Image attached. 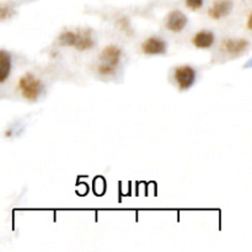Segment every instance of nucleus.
Segmentation results:
<instances>
[{"label": "nucleus", "instance_id": "obj_10", "mask_svg": "<svg viewBox=\"0 0 252 252\" xmlns=\"http://www.w3.org/2000/svg\"><path fill=\"white\" fill-rule=\"evenodd\" d=\"M12 68V58L9 52L0 49V84L7 80Z\"/></svg>", "mask_w": 252, "mask_h": 252}, {"label": "nucleus", "instance_id": "obj_1", "mask_svg": "<svg viewBox=\"0 0 252 252\" xmlns=\"http://www.w3.org/2000/svg\"><path fill=\"white\" fill-rule=\"evenodd\" d=\"M58 42L61 46L73 47L78 51H89L95 46L93 32L88 29L66 30L59 34Z\"/></svg>", "mask_w": 252, "mask_h": 252}, {"label": "nucleus", "instance_id": "obj_6", "mask_svg": "<svg viewBox=\"0 0 252 252\" xmlns=\"http://www.w3.org/2000/svg\"><path fill=\"white\" fill-rule=\"evenodd\" d=\"M249 43L245 38H226L221 42V49L230 56H240L248 51Z\"/></svg>", "mask_w": 252, "mask_h": 252}, {"label": "nucleus", "instance_id": "obj_7", "mask_svg": "<svg viewBox=\"0 0 252 252\" xmlns=\"http://www.w3.org/2000/svg\"><path fill=\"white\" fill-rule=\"evenodd\" d=\"M187 24H189V19H187L186 15L182 11H180V10H174V11H171L167 15L165 26H166L169 31L176 32L177 33V32L184 31Z\"/></svg>", "mask_w": 252, "mask_h": 252}, {"label": "nucleus", "instance_id": "obj_8", "mask_svg": "<svg viewBox=\"0 0 252 252\" xmlns=\"http://www.w3.org/2000/svg\"><path fill=\"white\" fill-rule=\"evenodd\" d=\"M233 6L234 4L231 0H214L213 5L209 7L208 15L212 19L220 20L230 14Z\"/></svg>", "mask_w": 252, "mask_h": 252}, {"label": "nucleus", "instance_id": "obj_5", "mask_svg": "<svg viewBox=\"0 0 252 252\" xmlns=\"http://www.w3.org/2000/svg\"><path fill=\"white\" fill-rule=\"evenodd\" d=\"M142 51L148 56H160L167 51V43L160 37H149L142 43Z\"/></svg>", "mask_w": 252, "mask_h": 252}, {"label": "nucleus", "instance_id": "obj_9", "mask_svg": "<svg viewBox=\"0 0 252 252\" xmlns=\"http://www.w3.org/2000/svg\"><path fill=\"white\" fill-rule=\"evenodd\" d=\"M214 41H216V36H214L213 32L207 31V30H202V31H198L192 38V43L196 48L199 49H207L211 48L214 44Z\"/></svg>", "mask_w": 252, "mask_h": 252}, {"label": "nucleus", "instance_id": "obj_11", "mask_svg": "<svg viewBox=\"0 0 252 252\" xmlns=\"http://www.w3.org/2000/svg\"><path fill=\"white\" fill-rule=\"evenodd\" d=\"M15 14V10L9 4H0V21L10 19Z\"/></svg>", "mask_w": 252, "mask_h": 252}, {"label": "nucleus", "instance_id": "obj_3", "mask_svg": "<svg viewBox=\"0 0 252 252\" xmlns=\"http://www.w3.org/2000/svg\"><path fill=\"white\" fill-rule=\"evenodd\" d=\"M17 88H19L22 97H24L25 100L30 101V102H34V101L38 100L39 96H41L44 91L43 83H42L37 76H34L33 74L31 73L24 74V75L19 79Z\"/></svg>", "mask_w": 252, "mask_h": 252}, {"label": "nucleus", "instance_id": "obj_4", "mask_svg": "<svg viewBox=\"0 0 252 252\" xmlns=\"http://www.w3.org/2000/svg\"><path fill=\"white\" fill-rule=\"evenodd\" d=\"M174 79L181 91H186L194 85L197 79L196 69L189 65H179L174 70Z\"/></svg>", "mask_w": 252, "mask_h": 252}, {"label": "nucleus", "instance_id": "obj_12", "mask_svg": "<svg viewBox=\"0 0 252 252\" xmlns=\"http://www.w3.org/2000/svg\"><path fill=\"white\" fill-rule=\"evenodd\" d=\"M204 0H185V5L189 10H198L203 6Z\"/></svg>", "mask_w": 252, "mask_h": 252}, {"label": "nucleus", "instance_id": "obj_2", "mask_svg": "<svg viewBox=\"0 0 252 252\" xmlns=\"http://www.w3.org/2000/svg\"><path fill=\"white\" fill-rule=\"evenodd\" d=\"M122 59V49L116 44L105 47L100 54V63L97 65V73L101 76L115 75Z\"/></svg>", "mask_w": 252, "mask_h": 252}]
</instances>
